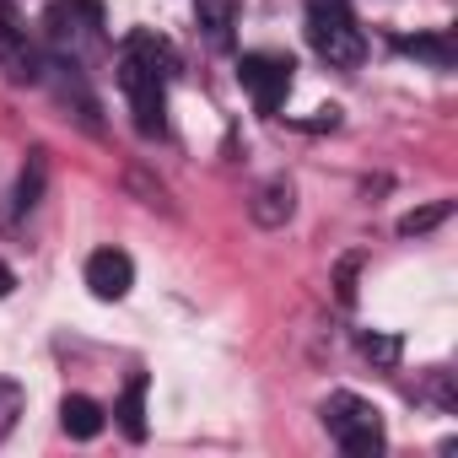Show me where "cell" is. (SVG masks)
<instances>
[{"mask_svg":"<svg viewBox=\"0 0 458 458\" xmlns=\"http://www.w3.org/2000/svg\"><path fill=\"white\" fill-rule=\"evenodd\" d=\"M119 92L130 98L135 130L140 135H162V114H167V49L151 33H135L130 49L119 55Z\"/></svg>","mask_w":458,"mask_h":458,"instance_id":"1","label":"cell"},{"mask_svg":"<svg viewBox=\"0 0 458 458\" xmlns=\"http://www.w3.org/2000/svg\"><path fill=\"white\" fill-rule=\"evenodd\" d=\"M318 415H324V431L340 442V453H351V458H377L383 453V410L372 399L340 388V394L324 399Z\"/></svg>","mask_w":458,"mask_h":458,"instance_id":"2","label":"cell"},{"mask_svg":"<svg viewBox=\"0 0 458 458\" xmlns=\"http://www.w3.org/2000/svg\"><path fill=\"white\" fill-rule=\"evenodd\" d=\"M308 44L335 71H356L361 55H367V38H361V28H356L345 0H308Z\"/></svg>","mask_w":458,"mask_h":458,"instance_id":"3","label":"cell"},{"mask_svg":"<svg viewBox=\"0 0 458 458\" xmlns=\"http://www.w3.org/2000/svg\"><path fill=\"white\" fill-rule=\"evenodd\" d=\"M44 38H49L71 65H81L92 49H103V6H98V0H49V12H44Z\"/></svg>","mask_w":458,"mask_h":458,"instance_id":"4","label":"cell"},{"mask_svg":"<svg viewBox=\"0 0 458 458\" xmlns=\"http://www.w3.org/2000/svg\"><path fill=\"white\" fill-rule=\"evenodd\" d=\"M292 71L297 65L286 55H243V65H238V76H243V87H249L259 114H281V103L292 92Z\"/></svg>","mask_w":458,"mask_h":458,"instance_id":"5","label":"cell"},{"mask_svg":"<svg viewBox=\"0 0 458 458\" xmlns=\"http://www.w3.org/2000/svg\"><path fill=\"white\" fill-rule=\"evenodd\" d=\"M0 71H6V81H38L44 76V60H38V44L28 38V22L0 0Z\"/></svg>","mask_w":458,"mask_h":458,"instance_id":"6","label":"cell"},{"mask_svg":"<svg viewBox=\"0 0 458 458\" xmlns=\"http://www.w3.org/2000/svg\"><path fill=\"white\" fill-rule=\"evenodd\" d=\"M87 286H92L98 302H119V297H130V286H135V265H130V254H124V249H98V254L87 259Z\"/></svg>","mask_w":458,"mask_h":458,"instance_id":"7","label":"cell"},{"mask_svg":"<svg viewBox=\"0 0 458 458\" xmlns=\"http://www.w3.org/2000/svg\"><path fill=\"white\" fill-rule=\"evenodd\" d=\"M194 22L199 33L221 49V44H233V28H238V0H194Z\"/></svg>","mask_w":458,"mask_h":458,"instance_id":"8","label":"cell"},{"mask_svg":"<svg viewBox=\"0 0 458 458\" xmlns=\"http://www.w3.org/2000/svg\"><path fill=\"white\" fill-rule=\"evenodd\" d=\"M292 210H297V189H292L286 178H270V183L254 194V221H259V226H281V221H292Z\"/></svg>","mask_w":458,"mask_h":458,"instance_id":"9","label":"cell"},{"mask_svg":"<svg viewBox=\"0 0 458 458\" xmlns=\"http://www.w3.org/2000/svg\"><path fill=\"white\" fill-rule=\"evenodd\" d=\"M60 426H65L71 437L92 442V437L103 431V404L87 399V394H65V399H60Z\"/></svg>","mask_w":458,"mask_h":458,"instance_id":"10","label":"cell"},{"mask_svg":"<svg viewBox=\"0 0 458 458\" xmlns=\"http://www.w3.org/2000/svg\"><path fill=\"white\" fill-rule=\"evenodd\" d=\"M399 55L410 60H426L431 71H453L458 65V44L447 33H420V38H399Z\"/></svg>","mask_w":458,"mask_h":458,"instance_id":"11","label":"cell"},{"mask_svg":"<svg viewBox=\"0 0 458 458\" xmlns=\"http://www.w3.org/2000/svg\"><path fill=\"white\" fill-rule=\"evenodd\" d=\"M119 426H124V437L130 442H146V377L135 372L130 383H124V394H119Z\"/></svg>","mask_w":458,"mask_h":458,"instance_id":"12","label":"cell"},{"mask_svg":"<svg viewBox=\"0 0 458 458\" xmlns=\"http://www.w3.org/2000/svg\"><path fill=\"white\" fill-rule=\"evenodd\" d=\"M38 194H44V151L28 157V173H22V183H17V210H33Z\"/></svg>","mask_w":458,"mask_h":458,"instance_id":"13","label":"cell"},{"mask_svg":"<svg viewBox=\"0 0 458 458\" xmlns=\"http://www.w3.org/2000/svg\"><path fill=\"white\" fill-rule=\"evenodd\" d=\"M447 210H453L447 199H437V205H426V210H410V216L399 221V233H404V238H420V233H431V226H437Z\"/></svg>","mask_w":458,"mask_h":458,"instance_id":"14","label":"cell"},{"mask_svg":"<svg viewBox=\"0 0 458 458\" xmlns=\"http://www.w3.org/2000/svg\"><path fill=\"white\" fill-rule=\"evenodd\" d=\"M17 415H22V388L12 383V377H0V442L12 437V426H17Z\"/></svg>","mask_w":458,"mask_h":458,"instance_id":"15","label":"cell"},{"mask_svg":"<svg viewBox=\"0 0 458 458\" xmlns=\"http://www.w3.org/2000/svg\"><path fill=\"white\" fill-rule=\"evenodd\" d=\"M361 356L377 361V367H394L399 361V340L394 335H361Z\"/></svg>","mask_w":458,"mask_h":458,"instance_id":"16","label":"cell"},{"mask_svg":"<svg viewBox=\"0 0 458 458\" xmlns=\"http://www.w3.org/2000/svg\"><path fill=\"white\" fill-rule=\"evenodd\" d=\"M340 302H356V259L340 265Z\"/></svg>","mask_w":458,"mask_h":458,"instance_id":"17","label":"cell"},{"mask_svg":"<svg viewBox=\"0 0 458 458\" xmlns=\"http://www.w3.org/2000/svg\"><path fill=\"white\" fill-rule=\"evenodd\" d=\"M12 286H17V276H12V265H0V297H12Z\"/></svg>","mask_w":458,"mask_h":458,"instance_id":"18","label":"cell"}]
</instances>
